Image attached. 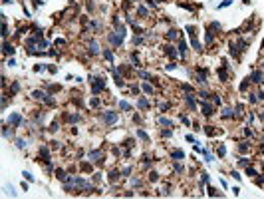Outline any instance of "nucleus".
I'll return each mask as SVG.
<instances>
[{"mask_svg":"<svg viewBox=\"0 0 264 199\" xmlns=\"http://www.w3.org/2000/svg\"><path fill=\"white\" fill-rule=\"evenodd\" d=\"M230 115H232V109L226 108V109H224V118H230Z\"/></svg>","mask_w":264,"mask_h":199,"instance_id":"nucleus-9","label":"nucleus"},{"mask_svg":"<svg viewBox=\"0 0 264 199\" xmlns=\"http://www.w3.org/2000/svg\"><path fill=\"white\" fill-rule=\"evenodd\" d=\"M16 145H18V147L22 149V147H24V145H26V143H24V139H18V141H16Z\"/></svg>","mask_w":264,"mask_h":199,"instance_id":"nucleus-13","label":"nucleus"},{"mask_svg":"<svg viewBox=\"0 0 264 199\" xmlns=\"http://www.w3.org/2000/svg\"><path fill=\"white\" fill-rule=\"evenodd\" d=\"M103 54H105V58H107V60H113V54H111V52H109V50H105V52H103Z\"/></svg>","mask_w":264,"mask_h":199,"instance_id":"nucleus-10","label":"nucleus"},{"mask_svg":"<svg viewBox=\"0 0 264 199\" xmlns=\"http://www.w3.org/2000/svg\"><path fill=\"white\" fill-rule=\"evenodd\" d=\"M252 80H254V82H262V74H260V72H254V74H252Z\"/></svg>","mask_w":264,"mask_h":199,"instance_id":"nucleus-3","label":"nucleus"},{"mask_svg":"<svg viewBox=\"0 0 264 199\" xmlns=\"http://www.w3.org/2000/svg\"><path fill=\"white\" fill-rule=\"evenodd\" d=\"M244 2H248V0H244Z\"/></svg>","mask_w":264,"mask_h":199,"instance_id":"nucleus-17","label":"nucleus"},{"mask_svg":"<svg viewBox=\"0 0 264 199\" xmlns=\"http://www.w3.org/2000/svg\"><path fill=\"white\" fill-rule=\"evenodd\" d=\"M4 52H6V54H14V48L10 46V44H4Z\"/></svg>","mask_w":264,"mask_h":199,"instance_id":"nucleus-4","label":"nucleus"},{"mask_svg":"<svg viewBox=\"0 0 264 199\" xmlns=\"http://www.w3.org/2000/svg\"><path fill=\"white\" fill-rule=\"evenodd\" d=\"M137 135H139V137H141V139H149V137H147V134H145V131H141V129H139V131H137Z\"/></svg>","mask_w":264,"mask_h":199,"instance_id":"nucleus-8","label":"nucleus"},{"mask_svg":"<svg viewBox=\"0 0 264 199\" xmlns=\"http://www.w3.org/2000/svg\"><path fill=\"white\" fill-rule=\"evenodd\" d=\"M119 108H121V109H125V112H127V109H131V106H129L127 102H121V104H119Z\"/></svg>","mask_w":264,"mask_h":199,"instance_id":"nucleus-6","label":"nucleus"},{"mask_svg":"<svg viewBox=\"0 0 264 199\" xmlns=\"http://www.w3.org/2000/svg\"><path fill=\"white\" fill-rule=\"evenodd\" d=\"M173 157H183V151H173Z\"/></svg>","mask_w":264,"mask_h":199,"instance_id":"nucleus-15","label":"nucleus"},{"mask_svg":"<svg viewBox=\"0 0 264 199\" xmlns=\"http://www.w3.org/2000/svg\"><path fill=\"white\" fill-rule=\"evenodd\" d=\"M115 119H117V114L115 112H107V114L103 115V121H105V124H113Z\"/></svg>","mask_w":264,"mask_h":199,"instance_id":"nucleus-1","label":"nucleus"},{"mask_svg":"<svg viewBox=\"0 0 264 199\" xmlns=\"http://www.w3.org/2000/svg\"><path fill=\"white\" fill-rule=\"evenodd\" d=\"M143 90H145V92H147V94H151V92H153V88H151V86L147 84V86H145V88H143Z\"/></svg>","mask_w":264,"mask_h":199,"instance_id":"nucleus-16","label":"nucleus"},{"mask_svg":"<svg viewBox=\"0 0 264 199\" xmlns=\"http://www.w3.org/2000/svg\"><path fill=\"white\" fill-rule=\"evenodd\" d=\"M203 112H205L206 115H211V114H212V112H211V106H209V104H203Z\"/></svg>","mask_w":264,"mask_h":199,"instance_id":"nucleus-5","label":"nucleus"},{"mask_svg":"<svg viewBox=\"0 0 264 199\" xmlns=\"http://www.w3.org/2000/svg\"><path fill=\"white\" fill-rule=\"evenodd\" d=\"M89 48H91V54H97V44H95V42L89 44Z\"/></svg>","mask_w":264,"mask_h":199,"instance_id":"nucleus-7","label":"nucleus"},{"mask_svg":"<svg viewBox=\"0 0 264 199\" xmlns=\"http://www.w3.org/2000/svg\"><path fill=\"white\" fill-rule=\"evenodd\" d=\"M149 179L151 181H157V173H155V171H153V173H149Z\"/></svg>","mask_w":264,"mask_h":199,"instance_id":"nucleus-14","label":"nucleus"},{"mask_svg":"<svg viewBox=\"0 0 264 199\" xmlns=\"http://www.w3.org/2000/svg\"><path fill=\"white\" fill-rule=\"evenodd\" d=\"M20 121H22V119H20V115H18V114H12V115H10V124H14V125H18V124H20Z\"/></svg>","mask_w":264,"mask_h":199,"instance_id":"nucleus-2","label":"nucleus"},{"mask_svg":"<svg viewBox=\"0 0 264 199\" xmlns=\"http://www.w3.org/2000/svg\"><path fill=\"white\" fill-rule=\"evenodd\" d=\"M167 36H169L171 40H173V38H177V30H171V32H169V34H167Z\"/></svg>","mask_w":264,"mask_h":199,"instance_id":"nucleus-12","label":"nucleus"},{"mask_svg":"<svg viewBox=\"0 0 264 199\" xmlns=\"http://www.w3.org/2000/svg\"><path fill=\"white\" fill-rule=\"evenodd\" d=\"M185 48H187V44H185V42H181V46H179V52H181V54H185Z\"/></svg>","mask_w":264,"mask_h":199,"instance_id":"nucleus-11","label":"nucleus"}]
</instances>
